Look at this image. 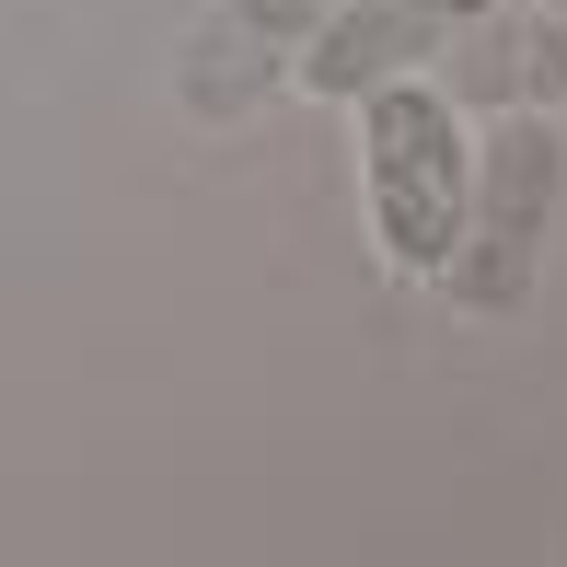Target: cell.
<instances>
[{"label": "cell", "mask_w": 567, "mask_h": 567, "mask_svg": "<svg viewBox=\"0 0 567 567\" xmlns=\"http://www.w3.org/2000/svg\"><path fill=\"white\" fill-rule=\"evenodd\" d=\"M463 174H475V127L429 70H394V82L359 93V197H371L382 267L441 278L452 231H463Z\"/></svg>", "instance_id": "cell-1"}, {"label": "cell", "mask_w": 567, "mask_h": 567, "mask_svg": "<svg viewBox=\"0 0 567 567\" xmlns=\"http://www.w3.org/2000/svg\"><path fill=\"white\" fill-rule=\"evenodd\" d=\"M556 209H567V127H556V105H498V127L475 140V174H463L452 267H441L463 313H522L533 301Z\"/></svg>", "instance_id": "cell-2"}, {"label": "cell", "mask_w": 567, "mask_h": 567, "mask_svg": "<svg viewBox=\"0 0 567 567\" xmlns=\"http://www.w3.org/2000/svg\"><path fill=\"white\" fill-rule=\"evenodd\" d=\"M475 12H498V0H324V23L301 35L290 82L324 93V105H359V93L394 82V70H429Z\"/></svg>", "instance_id": "cell-3"}, {"label": "cell", "mask_w": 567, "mask_h": 567, "mask_svg": "<svg viewBox=\"0 0 567 567\" xmlns=\"http://www.w3.org/2000/svg\"><path fill=\"white\" fill-rule=\"evenodd\" d=\"M324 23V0H220L209 23L186 35V116H209V127H231V116H255L278 82H290V59H301V35Z\"/></svg>", "instance_id": "cell-4"}, {"label": "cell", "mask_w": 567, "mask_h": 567, "mask_svg": "<svg viewBox=\"0 0 567 567\" xmlns=\"http://www.w3.org/2000/svg\"><path fill=\"white\" fill-rule=\"evenodd\" d=\"M441 59H452V82H441L452 105H486V116L498 105H567V12L556 0H533V12L498 0V12L463 23Z\"/></svg>", "instance_id": "cell-5"}, {"label": "cell", "mask_w": 567, "mask_h": 567, "mask_svg": "<svg viewBox=\"0 0 567 567\" xmlns=\"http://www.w3.org/2000/svg\"><path fill=\"white\" fill-rule=\"evenodd\" d=\"M556 12H567V0H556Z\"/></svg>", "instance_id": "cell-6"}]
</instances>
